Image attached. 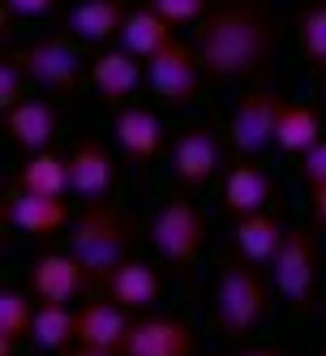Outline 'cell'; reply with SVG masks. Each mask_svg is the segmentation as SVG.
Listing matches in <instances>:
<instances>
[{
	"mask_svg": "<svg viewBox=\"0 0 326 356\" xmlns=\"http://www.w3.org/2000/svg\"><path fill=\"white\" fill-rule=\"evenodd\" d=\"M5 219L17 227V232H26V236H56L60 227L69 223V207H65V197H43V193H26V189H17L9 202H5Z\"/></svg>",
	"mask_w": 326,
	"mask_h": 356,
	"instance_id": "15",
	"label": "cell"
},
{
	"mask_svg": "<svg viewBox=\"0 0 326 356\" xmlns=\"http://www.w3.org/2000/svg\"><path fill=\"white\" fill-rule=\"evenodd\" d=\"M270 202V176L258 168V163H236L223 176V207L232 215H254Z\"/></svg>",
	"mask_w": 326,
	"mask_h": 356,
	"instance_id": "22",
	"label": "cell"
},
{
	"mask_svg": "<svg viewBox=\"0 0 326 356\" xmlns=\"http://www.w3.org/2000/svg\"><path fill=\"white\" fill-rule=\"evenodd\" d=\"M129 318L116 300H90L86 309H78V343L86 348H104V352H116L120 356V343L129 335Z\"/></svg>",
	"mask_w": 326,
	"mask_h": 356,
	"instance_id": "18",
	"label": "cell"
},
{
	"mask_svg": "<svg viewBox=\"0 0 326 356\" xmlns=\"http://www.w3.org/2000/svg\"><path fill=\"white\" fill-rule=\"evenodd\" d=\"M17 189L43 193V197H65L69 193V159L56 150H31V159L17 168Z\"/></svg>",
	"mask_w": 326,
	"mask_h": 356,
	"instance_id": "23",
	"label": "cell"
},
{
	"mask_svg": "<svg viewBox=\"0 0 326 356\" xmlns=\"http://www.w3.org/2000/svg\"><path fill=\"white\" fill-rule=\"evenodd\" d=\"M172 26H185V22H197L206 17V0H150Z\"/></svg>",
	"mask_w": 326,
	"mask_h": 356,
	"instance_id": "28",
	"label": "cell"
},
{
	"mask_svg": "<svg viewBox=\"0 0 326 356\" xmlns=\"http://www.w3.org/2000/svg\"><path fill=\"white\" fill-rule=\"evenodd\" d=\"M322 142V120L309 104H284L279 112V129H275V146L288 155H305L309 146Z\"/></svg>",
	"mask_w": 326,
	"mask_h": 356,
	"instance_id": "24",
	"label": "cell"
},
{
	"mask_svg": "<svg viewBox=\"0 0 326 356\" xmlns=\"http://www.w3.org/2000/svg\"><path fill=\"white\" fill-rule=\"evenodd\" d=\"M197 69H202V56L197 47L172 39L163 52H155L146 60V82L168 108H189L197 95Z\"/></svg>",
	"mask_w": 326,
	"mask_h": 356,
	"instance_id": "8",
	"label": "cell"
},
{
	"mask_svg": "<svg viewBox=\"0 0 326 356\" xmlns=\"http://www.w3.org/2000/svg\"><path fill=\"white\" fill-rule=\"evenodd\" d=\"M124 17H129L124 0H78V5L65 13V31L73 39H86V43H108L112 35L120 39Z\"/></svg>",
	"mask_w": 326,
	"mask_h": 356,
	"instance_id": "16",
	"label": "cell"
},
{
	"mask_svg": "<svg viewBox=\"0 0 326 356\" xmlns=\"http://www.w3.org/2000/svg\"><path fill=\"white\" fill-rule=\"evenodd\" d=\"M318 356H326V348H322V352H318Z\"/></svg>",
	"mask_w": 326,
	"mask_h": 356,
	"instance_id": "36",
	"label": "cell"
},
{
	"mask_svg": "<svg viewBox=\"0 0 326 356\" xmlns=\"http://www.w3.org/2000/svg\"><path fill=\"white\" fill-rule=\"evenodd\" d=\"M219 163H223V146H219L215 129H206V124H193V129H185L168 146V168L181 189H202L219 172Z\"/></svg>",
	"mask_w": 326,
	"mask_h": 356,
	"instance_id": "9",
	"label": "cell"
},
{
	"mask_svg": "<svg viewBox=\"0 0 326 356\" xmlns=\"http://www.w3.org/2000/svg\"><path fill=\"white\" fill-rule=\"evenodd\" d=\"M270 13L258 5V0H232V5H219L202 31H197V56H202V69L211 78H249L254 69L266 65L270 56Z\"/></svg>",
	"mask_w": 326,
	"mask_h": 356,
	"instance_id": "1",
	"label": "cell"
},
{
	"mask_svg": "<svg viewBox=\"0 0 326 356\" xmlns=\"http://www.w3.org/2000/svg\"><path fill=\"white\" fill-rule=\"evenodd\" d=\"M65 356H116V352H104V348H86V343H78V348L65 352Z\"/></svg>",
	"mask_w": 326,
	"mask_h": 356,
	"instance_id": "33",
	"label": "cell"
},
{
	"mask_svg": "<svg viewBox=\"0 0 326 356\" xmlns=\"http://www.w3.org/2000/svg\"><path fill=\"white\" fill-rule=\"evenodd\" d=\"M142 82V69H138V56L133 52H124V47H112V52H99L90 60V86L95 95L104 99V104L112 108H124L129 104V95L138 90Z\"/></svg>",
	"mask_w": 326,
	"mask_h": 356,
	"instance_id": "14",
	"label": "cell"
},
{
	"mask_svg": "<svg viewBox=\"0 0 326 356\" xmlns=\"http://www.w3.org/2000/svg\"><path fill=\"white\" fill-rule=\"evenodd\" d=\"M172 43V22L155 9V5H142V9H129L124 17V31H120V47L133 52L138 60H150L155 52Z\"/></svg>",
	"mask_w": 326,
	"mask_h": 356,
	"instance_id": "21",
	"label": "cell"
},
{
	"mask_svg": "<svg viewBox=\"0 0 326 356\" xmlns=\"http://www.w3.org/2000/svg\"><path fill=\"white\" fill-rule=\"evenodd\" d=\"M322 95H326V69H322Z\"/></svg>",
	"mask_w": 326,
	"mask_h": 356,
	"instance_id": "35",
	"label": "cell"
},
{
	"mask_svg": "<svg viewBox=\"0 0 326 356\" xmlns=\"http://www.w3.org/2000/svg\"><path fill=\"white\" fill-rule=\"evenodd\" d=\"M35 305L22 288H0V356H13L22 339H31Z\"/></svg>",
	"mask_w": 326,
	"mask_h": 356,
	"instance_id": "26",
	"label": "cell"
},
{
	"mask_svg": "<svg viewBox=\"0 0 326 356\" xmlns=\"http://www.w3.org/2000/svg\"><path fill=\"white\" fill-rule=\"evenodd\" d=\"M52 5L56 0H5V13H13V17H43Z\"/></svg>",
	"mask_w": 326,
	"mask_h": 356,
	"instance_id": "31",
	"label": "cell"
},
{
	"mask_svg": "<svg viewBox=\"0 0 326 356\" xmlns=\"http://www.w3.org/2000/svg\"><path fill=\"white\" fill-rule=\"evenodd\" d=\"M69 193H78L82 202H104L116 185V159L99 138H82L69 150Z\"/></svg>",
	"mask_w": 326,
	"mask_h": 356,
	"instance_id": "10",
	"label": "cell"
},
{
	"mask_svg": "<svg viewBox=\"0 0 326 356\" xmlns=\"http://www.w3.org/2000/svg\"><path fill=\"white\" fill-rule=\"evenodd\" d=\"M5 129L17 146L26 150H47L56 138V108L47 99H22L5 112Z\"/></svg>",
	"mask_w": 326,
	"mask_h": 356,
	"instance_id": "19",
	"label": "cell"
},
{
	"mask_svg": "<svg viewBox=\"0 0 326 356\" xmlns=\"http://www.w3.org/2000/svg\"><path fill=\"white\" fill-rule=\"evenodd\" d=\"M296 35H300V47L313 65L326 69V0H313V5L300 9L296 17Z\"/></svg>",
	"mask_w": 326,
	"mask_h": 356,
	"instance_id": "27",
	"label": "cell"
},
{
	"mask_svg": "<svg viewBox=\"0 0 326 356\" xmlns=\"http://www.w3.org/2000/svg\"><path fill=\"white\" fill-rule=\"evenodd\" d=\"M197 335L177 318H142L129 326L120 356H193Z\"/></svg>",
	"mask_w": 326,
	"mask_h": 356,
	"instance_id": "11",
	"label": "cell"
},
{
	"mask_svg": "<svg viewBox=\"0 0 326 356\" xmlns=\"http://www.w3.org/2000/svg\"><path fill=\"white\" fill-rule=\"evenodd\" d=\"M13 60H17L22 73H26L35 86H43V90H73V86H78V73H82L78 47H73V35H69V31H65V35L52 31V35L31 39Z\"/></svg>",
	"mask_w": 326,
	"mask_h": 356,
	"instance_id": "5",
	"label": "cell"
},
{
	"mask_svg": "<svg viewBox=\"0 0 326 356\" xmlns=\"http://www.w3.org/2000/svg\"><path fill=\"white\" fill-rule=\"evenodd\" d=\"M22 65L17 60H5L0 65V112H9L13 104H22Z\"/></svg>",
	"mask_w": 326,
	"mask_h": 356,
	"instance_id": "29",
	"label": "cell"
},
{
	"mask_svg": "<svg viewBox=\"0 0 326 356\" xmlns=\"http://www.w3.org/2000/svg\"><path fill=\"white\" fill-rule=\"evenodd\" d=\"M241 356H284V352H275V348H254V352H241Z\"/></svg>",
	"mask_w": 326,
	"mask_h": 356,
	"instance_id": "34",
	"label": "cell"
},
{
	"mask_svg": "<svg viewBox=\"0 0 326 356\" xmlns=\"http://www.w3.org/2000/svg\"><path fill=\"white\" fill-rule=\"evenodd\" d=\"M313 279H318V253H313V236L305 227H288L284 245L270 262V284L288 305L305 309L309 296H313Z\"/></svg>",
	"mask_w": 326,
	"mask_h": 356,
	"instance_id": "6",
	"label": "cell"
},
{
	"mask_svg": "<svg viewBox=\"0 0 326 356\" xmlns=\"http://www.w3.org/2000/svg\"><path fill=\"white\" fill-rule=\"evenodd\" d=\"M69 339H78V318L69 314V305L60 300H43L35 309V326H31V343L39 352H65Z\"/></svg>",
	"mask_w": 326,
	"mask_h": 356,
	"instance_id": "25",
	"label": "cell"
},
{
	"mask_svg": "<svg viewBox=\"0 0 326 356\" xmlns=\"http://www.w3.org/2000/svg\"><path fill=\"white\" fill-rule=\"evenodd\" d=\"M26 288L35 300H60L69 305L82 288H90V279L82 270V262L73 253H39L31 262V275H26Z\"/></svg>",
	"mask_w": 326,
	"mask_h": 356,
	"instance_id": "12",
	"label": "cell"
},
{
	"mask_svg": "<svg viewBox=\"0 0 326 356\" xmlns=\"http://www.w3.org/2000/svg\"><path fill=\"white\" fill-rule=\"evenodd\" d=\"M150 245L159 249V258L177 262V266H189L206 245V223H202L193 202H185V197L163 202L159 215L150 219Z\"/></svg>",
	"mask_w": 326,
	"mask_h": 356,
	"instance_id": "4",
	"label": "cell"
},
{
	"mask_svg": "<svg viewBox=\"0 0 326 356\" xmlns=\"http://www.w3.org/2000/svg\"><path fill=\"white\" fill-rule=\"evenodd\" d=\"M129 245H133V219L108 207V202H86V211L73 219V232H69V253L82 262L90 288L104 284L112 270L129 258Z\"/></svg>",
	"mask_w": 326,
	"mask_h": 356,
	"instance_id": "2",
	"label": "cell"
},
{
	"mask_svg": "<svg viewBox=\"0 0 326 356\" xmlns=\"http://www.w3.org/2000/svg\"><path fill=\"white\" fill-rule=\"evenodd\" d=\"M279 112H284V104L275 99V90H249L236 99V108L228 116V142L236 146L241 159H254L266 146H275Z\"/></svg>",
	"mask_w": 326,
	"mask_h": 356,
	"instance_id": "7",
	"label": "cell"
},
{
	"mask_svg": "<svg viewBox=\"0 0 326 356\" xmlns=\"http://www.w3.org/2000/svg\"><path fill=\"white\" fill-rule=\"evenodd\" d=\"M270 314V288L266 279L258 275L254 262H228L219 270V284H215V322L223 335H249L258 330Z\"/></svg>",
	"mask_w": 326,
	"mask_h": 356,
	"instance_id": "3",
	"label": "cell"
},
{
	"mask_svg": "<svg viewBox=\"0 0 326 356\" xmlns=\"http://www.w3.org/2000/svg\"><path fill=\"white\" fill-rule=\"evenodd\" d=\"M159 292H163V279L155 275V266L133 262V258H124L108 279V296L120 309H150L159 300Z\"/></svg>",
	"mask_w": 326,
	"mask_h": 356,
	"instance_id": "20",
	"label": "cell"
},
{
	"mask_svg": "<svg viewBox=\"0 0 326 356\" xmlns=\"http://www.w3.org/2000/svg\"><path fill=\"white\" fill-rule=\"evenodd\" d=\"M300 176H305V185H309V189L326 181V138H322L318 146H309L305 155H300Z\"/></svg>",
	"mask_w": 326,
	"mask_h": 356,
	"instance_id": "30",
	"label": "cell"
},
{
	"mask_svg": "<svg viewBox=\"0 0 326 356\" xmlns=\"http://www.w3.org/2000/svg\"><path fill=\"white\" fill-rule=\"evenodd\" d=\"M309 193H313V215L326 223V181H322V185H313Z\"/></svg>",
	"mask_w": 326,
	"mask_h": 356,
	"instance_id": "32",
	"label": "cell"
},
{
	"mask_svg": "<svg viewBox=\"0 0 326 356\" xmlns=\"http://www.w3.org/2000/svg\"><path fill=\"white\" fill-rule=\"evenodd\" d=\"M284 232L288 227L266 215V211H254V215H236V227H232V245H236V258L254 262V266H270L275 253L284 245Z\"/></svg>",
	"mask_w": 326,
	"mask_h": 356,
	"instance_id": "17",
	"label": "cell"
},
{
	"mask_svg": "<svg viewBox=\"0 0 326 356\" xmlns=\"http://www.w3.org/2000/svg\"><path fill=\"white\" fill-rule=\"evenodd\" d=\"M112 134H116L124 155L138 159V163H150L163 150V120H159V112L138 108V104H124L112 116Z\"/></svg>",
	"mask_w": 326,
	"mask_h": 356,
	"instance_id": "13",
	"label": "cell"
}]
</instances>
